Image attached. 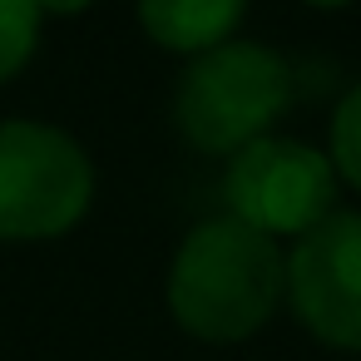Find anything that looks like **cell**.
I'll use <instances>...</instances> for the list:
<instances>
[{
    "mask_svg": "<svg viewBox=\"0 0 361 361\" xmlns=\"http://www.w3.org/2000/svg\"><path fill=\"white\" fill-rule=\"evenodd\" d=\"M292 317L336 351H361V213H326L287 252Z\"/></svg>",
    "mask_w": 361,
    "mask_h": 361,
    "instance_id": "5",
    "label": "cell"
},
{
    "mask_svg": "<svg viewBox=\"0 0 361 361\" xmlns=\"http://www.w3.org/2000/svg\"><path fill=\"white\" fill-rule=\"evenodd\" d=\"M326 159L336 169V178H346L351 188H361V80L341 94L336 114H331V134H326Z\"/></svg>",
    "mask_w": 361,
    "mask_h": 361,
    "instance_id": "8",
    "label": "cell"
},
{
    "mask_svg": "<svg viewBox=\"0 0 361 361\" xmlns=\"http://www.w3.org/2000/svg\"><path fill=\"white\" fill-rule=\"evenodd\" d=\"M94 203L90 149L45 119H0V238H65Z\"/></svg>",
    "mask_w": 361,
    "mask_h": 361,
    "instance_id": "3",
    "label": "cell"
},
{
    "mask_svg": "<svg viewBox=\"0 0 361 361\" xmlns=\"http://www.w3.org/2000/svg\"><path fill=\"white\" fill-rule=\"evenodd\" d=\"M292 104V70L272 45L228 40L193 55L173 85V124L198 154L233 159L267 139L277 114Z\"/></svg>",
    "mask_w": 361,
    "mask_h": 361,
    "instance_id": "2",
    "label": "cell"
},
{
    "mask_svg": "<svg viewBox=\"0 0 361 361\" xmlns=\"http://www.w3.org/2000/svg\"><path fill=\"white\" fill-rule=\"evenodd\" d=\"M35 6H40V16H80L94 0H35Z\"/></svg>",
    "mask_w": 361,
    "mask_h": 361,
    "instance_id": "9",
    "label": "cell"
},
{
    "mask_svg": "<svg viewBox=\"0 0 361 361\" xmlns=\"http://www.w3.org/2000/svg\"><path fill=\"white\" fill-rule=\"evenodd\" d=\"M164 292L188 336L233 346L277 317L287 297V257L267 233L238 218H208L178 243Z\"/></svg>",
    "mask_w": 361,
    "mask_h": 361,
    "instance_id": "1",
    "label": "cell"
},
{
    "mask_svg": "<svg viewBox=\"0 0 361 361\" xmlns=\"http://www.w3.org/2000/svg\"><path fill=\"white\" fill-rule=\"evenodd\" d=\"M252 0H139V25L159 50L173 55H208L238 40Z\"/></svg>",
    "mask_w": 361,
    "mask_h": 361,
    "instance_id": "6",
    "label": "cell"
},
{
    "mask_svg": "<svg viewBox=\"0 0 361 361\" xmlns=\"http://www.w3.org/2000/svg\"><path fill=\"white\" fill-rule=\"evenodd\" d=\"M302 6H317V11H341V6H351V0H302Z\"/></svg>",
    "mask_w": 361,
    "mask_h": 361,
    "instance_id": "10",
    "label": "cell"
},
{
    "mask_svg": "<svg viewBox=\"0 0 361 361\" xmlns=\"http://www.w3.org/2000/svg\"><path fill=\"white\" fill-rule=\"evenodd\" d=\"M228 218L277 238H302L326 213H336V169L322 149L302 139H257L238 149L223 169Z\"/></svg>",
    "mask_w": 361,
    "mask_h": 361,
    "instance_id": "4",
    "label": "cell"
},
{
    "mask_svg": "<svg viewBox=\"0 0 361 361\" xmlns=\"http://www.w3.org/2000/svg\"><path fill=\"white\" fill-rule=\"evenodd\" d=\"M40 6L35 0H0V85L16 80L40 45Z\"/></svg>",
    "mask_w": 361,
    "mask_h": 361,
    "instance_id": "7",
    "label": "cell"
}]
</instances>
